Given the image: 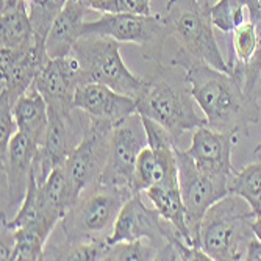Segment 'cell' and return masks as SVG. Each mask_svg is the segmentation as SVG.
<instances>
[{"label":"cell","instance_id":"52a82bcc","mask_svg":"<svg viewBox=\"0 0 261 261\" xmlns=\"http://www.w3.org/2000/svg\"><path fill=\"white\" fill-rule=\"evenodd\" d=\"M83 35H100L122 44H136L141 57L152 63L163 61L164 42L169 38L163 13H102L99 19L83 23Z\"/></svg>","mask_w":261,"mask_h":261},{"label":"cell","instance_id":"7c38bea8","mask_svg":"<svg viewBox=\"0 0 261 261\" xmlns=\"http://www.w3.org/2000/svg\"><path fill=\"white\" fill-rule=\"evenodd\" d=\"M141 238L149 240L160 253L169 243L183 236L169 221L163 219L155 208H149L142 202L141 194L136 193L124 203L116 219L113 234L108 238V244Z\"/></svg>","mask_w":261,"mask_h":261},{"label":"cell","instance_id":"8fae6325","mask_svg":"<svg viewBox=\"0 0 261 261\" xmlns=\"http://www.w3.org/2000/svg\"><path fill=\"white\" fill-rule=\"evenodd\" d=\"M113 128L108 122L91 119L79 146L66 160L63 168L75 200L86 186L99 180L108 160Z\"/></svg>","mask_w":261,"mask_h":261},{"label":"cell","instance_id":"30bf717a","mask_svg":"<svg viewBox=\"0 0 261 261\" xmlns=\"http://www.w3.org/2000/svg\"><path fill=\"white\" fill-rule=\"evenodd\" d=\"M144 147H147L146 128L141 114L135 113L113 128L108 160L99 181L116 188H128L133 191L136 160Z\"/></svg>","mask_w":261,"mask_h":261},{"label":"cell","instance_id":"2e32d148","mask_svg":"<svg viewBox=\"0 0 261 261\" xmlns=\"http://www.w3.org/2000/svg\"><path fill=\"white\" fill-rule=\"evenodd\" d=\"M2 70H0V96L14 103L36 80L39 70L49 60L45 54L39 52L36 45L23 47V49H2Z\"/></svg>","mask_w":261,"mask_h":261},{"label":"cell","instance_id":"ba28073f","mask_svg":"<svg viewBox=\"0 0 261 261\" xmlns=\"http://www.w3.org/2000/svg\"><path fill=\"white\" fill-rule=\"evenodd\" d=\"M89 122L91 117L79 108L74 111L49 108V127L33 161V174L38 185H42L52 171L64 166L82 141Z\"/></svg>","mask_w":261,"mask_h":261},{"label":"cell","instance_id":"9c48e42d","mask_svg":"<svg viewBox=\"0 0 261 261\" xmlns=\"http://www.w3.org/2000/svg\"><path fill=\"white\" fill-rule=\"evenodd\" d=\"M177 166H178V185L186 210V221L194 244L200 247V225L206 211L230 194V180L215 178L203 174L194 163V160L177 147Z\"/></svg>","mask_w":261,"mask_h":261},{"label":"cell","instance_id":"7a4b0ae2","mask_svg":"<svg viewBox=\"0 0 261 261\" xmlns=\"http://www.w3.org/2000/svg\"><path fill=\"white\" fill-rule=\"evenodd\" d=\"M194 102L185 69L163 61L155 63L153 74L144 79V86L136 97L138 113L161 124L178 146L185 132L206 125L205 116L197 114Z\"/></svg>","mask_w":261,"mask_h":261},{"label":"cell","instance_id":"74e56055","mask_svg":"<svg viewBox=\"0 0 261 261\" xmlns=\"http://www.w3.org/2000/svg\"><path fill=\"white\" fill-rule=\"evenodd\" d=\"M247 2H249V4H250V2H252V0H247ZM247 7H249V5H247Z\"/></svg>","mask_w":261,"mask_h":261},{"label":"cell","instance_id":"f546056e","mask_svg":"<svg viewBox=\"0 0 261 261\" xmlns=\"http://www.w3.org/2000/svg\"><path fill=\"white\" fill-rule=\"evenodd\" d=\"M0 130H2V139H0V146L4 153L10 144L11 138L17 133V124L13 114V105L7 99H0Z\"/></svg>","mask_w":261,"mask_h":261},{"label":"cell","instance_id":"44dd1931","mask_svg":"<svg viewBox=\"0 0 261 261\" xmlns=\"http://www.w3.org/2000/svg\"><path fill=\"white\" fill-rule=\"evenodd\" d=\"M147 197L153 203V208L160 213V216L166 221H169L185 238L189 246H194V240L191 236L186 221V210L181 199L180 186H152L146 191Z\"/></svg>","mask_w":261,"mask_h":261},{"label":"cell","instance_id":"8d00e7d4","mask_svg":"<svg viewBox=\"0 0 261 261\" xmlns=\"http://www.w3.org/2000/svg\"><path fill=\"white\" fill-rule=\"evenodd\" d=\"M25 2H27V4H29V2H32V0H25Z\"/></svg>","mask_w":261,"mask_h":261},{"label":"cell","instance_id":"484cf974","mask_svg":"<svg viewBox=\"0 0 261 261\" xmlns=\"http://www.w3.org/2000/svg\"><path fill=\"white\" fill-rule=\"evenodd\" d=\"M67 0H32L29 2V14L35 35V44L38 50L45 54V39L49 35L52 23L64 8Z\"/></svg>","mask_w":261,"mask_h":261},{"label":"cell","instance_id":"7402d4cb","mask_svg":"<svg viewBox=\"0 0 261 261\" xmlns=\"http://www.w3.org/2000/svg\"><path fill=\"white\" fill-rule=\"evenodd\" d=\"M0 42H2V49H23V47L36 45L29 5L25 0H20L13 8L2 10V14H0Z\"/></svg>","mask_w":261,"mask_h":261},{"label":"cell","instance_id":"4316f807","mask_svg":"<svg viewBox=\"0 0 261 261\" xmlns=\"http://www.w3.org/2000/svg\"><path fill=\"white\" fill-rule=\"evenodd\" d=\"M247 5V0H218L210 10L213 27L224 33H233L236 27L249 19Z\"/></svg>","mask_w":261,"mask_h":261},{"label":"cell","instance_id":"6da1fadb","mask_svg":"<svg viewBox=\"0 0 261 261\" xmlns=\"http://www.w3.org/2000/svg\"><path fill=\"white\" fill-rule=\"evenodd\" d=\"M169 63L185 69L189 89L210 128L249 136L250 127L259 122V100L247 96L230 72L191 60L178 49Z\"/></svg>","mask_w":261,"mask_h":261},{"label":"cell","instance_id":"e0dca14e","mask_svg":"<svg viewBox=\"0 0 261 261\" xmlns=\"http://www.w3.org/2000/svg\"><path fill=\"white\" fill-rule=\"evenodd\" d=\"M74 105L91 119L108 122L114 127L138 113L136 99L100 83L80 85L75 92Z\"/></svg>","mask_w":261,"mask_h":261},{"label":"cell","instance_id":"4fadbf2b","mask_svg":"<svg viewBox=\"0 0 261 261\" xmlns=\"http://www.w3.org/2000/svg\"><path fill=\"white\" fill-rule=\"evenodd\" d=\"M38 144L17 132L2 153V219H10V213L19 210L27 196L33 177V161Z\"/></svg>","mask_w":261,"mask_h":261},{"label":"cell","instance_id":"d6986e66","mask_svg":"<svg viewBox=\"0 0 261 261\" xmlns=\"http://www.w3.org/2000/svg\"><path fill=\"white\" fill-rule=\"evenodd\" d=\"M89 8L82 0H67L52 23L45 39V52L49 58H63L72 54L75 42L82 38L86 11Z\"/></svg>","mask_w":261,"mask_h":261},{"label":"cell","instance_id":"5b68a950","mask_svg":"<svg viewBox=\"0 0 261 261\" xmlns=\"http://www.w3.org/2000/svg\"><path fill=\"white\" fill-rule=\"evenodd\" d=\"M163 16L169 38L175 39L178 50L191 60L230 72V66L216 41L210 11L199 0H168Z\"/></svg>","mask_w":261,"mask_h":261},{"label":"cell","instance_id":"603a6c76","mask_svg":"<svg viewBox=\"0 0 261 261\" xmlns=\"http://www.w3.org/2000/svg\"><path fill=\"white\" fill-rule=\"evenodd\" d=\"M39 196L45 216L55 224L61 222L75 202L63 166L52 171L45 181L39 185Z\"/></svg>","mask_w":261,"mask_h":261},{"label":"cell","instance_id":"cb8c5ba5","mask_svg":"<svg viewBox=\"0 0 261 261\" xmlns=\"http://www.w3.org/2000/svg\"><path fill=\"white\" fill-rule=\"evenodd\" d=\"M255 161L236 172L230 183V193L244 197L259 215L261 208V142L253 149Z\"/></svg>","mask_w":261,"mask_h":261},{"label":"cell","instance_id":"ffe728a7","mask_svg":"<svg viewBox=\"0 0 261 261\" xmlns=\"http://www.w3.org/2000/svg\"><path fill=\"white\" fill-rule=\"evenodd\" d=\"M17 132L41 146L49 127V108L35 83L22 94L13 107Z\"/></svg>","mask_w":261,"mask_h":261},{"label":"cell","instance_id":"8992f818","mask_svg":"<svg viewBox=\"0 0 261 261\" xmlns=\"http://www.w3.org/2000/svg\"><path fill=\"white\" fill-rule=\"evenodd\" d=\"M121 44L108 36L83 35L74 45L85 83H100L133 99L139 96L144 79L136 77L121 57Z\"/></svg>","mask_w":261,"mask_h":261},{"label":"cell","instance_id":"836d02e7","mask_svg":"<svg viewBox=\"0 0 261 261\" xmlns=\"http://www.w3.org/2000/svg\"><path fill=\"white\" fill-rule=\"evenodd\" d=\"M252 230H253V234L261 241V213L256 215L255 221L252 222Z\"/></svg>","mask_w":261,"mask_h":261},{"label":"cell","instance_id":"e575fe53","mask_svg":"<svg viewBox=\"0 0 261 261\" xmlns=\"http://www.w3.org/2000/svg\"><path fill=\"white\" fill-rule=\"evenodd\" d=\"M216 2H218V0H199V4H200L205 10H208V11L213 8V5H215Z\"/></svg>","mask_w":261,"mask_h":261},{"label":"cell","instance_id":"d6a6232c","mask_svg":"<svg viewBox=\"0 0 261 261\" xmlns=\"http://www.w3.org/2000/svg\"><path fill=\"white\" fill-rule=\"evenodd\" d=\"M82 2L94 11H99V13H107V7L110 0H82Z\"/></svg>","mask_w":261,"mask_h":261},{"label":"cell","instance_id":"ac0fdd59","mask_svg":"<svg viewBox=\"0 0 261 261\" xmlns=\"http://www.w3.org/2000/svg\"><path fill=\"white\" fill-rule=\"evenodd\" d=\"M177 147L153 150L149 146L141 150L133 177V191L142 193L152 186H180L178 185V166Z\"/></svg>","mask_w":261,"mask_h":261},{"label":"cell","instance_id":"d4e9b609","mask_svg":"<svg viewBox=\"0 0 261 261\" xmlns=\"http://www.w3.org/2000/svg\"><path fill=\"white\" fill-rule=\"evenodd\" d=\"M108 241H89V243H70L63 241L44 249V259L57 261H97L105 259L108 252Z\"/></svg>","mask_w":261,"mask_h":261},{"label":"cell","instance_id":"9a60e30c","mask_svg":"<svg viewBox=\"0 0 261 261\" xmlns=\"http://www.w3.org/2000/svg\"><path fill=\"white\" fill-rule=\"evenodd\" d=\"M240 138L236 133H224L203 125L196 128L191 147L186 153L194 160L203 174L215 178H225L231 183L238 172L231 164V152Z\"/></svg>","mask_w":261,"mask_h":261},{"label":"cell","instance_id":"3957f363","mask_svg":"<svg viewBox=\"0 0 261 261\" xmlns=\"http://www.w3.org/2000/svg\"><path fill=\"white\" fill-rule=\"evenodd\" d=\"M255 210L244 197L227 194L206 211L200 225V249L215 261L244 259L246 247L255 236Z\"/></svg>","mask_w":261,"mask_h":261},{"label":"cell","instance_id":"f1b7e54d","mask_svg":"<svg viewBox=\"0 0 261 261\" xmlns=\"http://www.w3.org/2000/svg\"><path fill=\"white\" fill-rule=\"evenodd\" d=\"M141 117H142V124H144L146 135H147V146L150 149L160 150V149L178 147V144L172 138V135L166 130L161 124H158L156 121L150 119V117H147V116L141 114Z\"/></svg>","mask_w":261,"mask_h":261},{"label":"cell","instance_id":"5bb4252c","mask_svg":"<svg viewBox=\"0 0 261 261\" xmlns=\"http://www.w3.org/2000/svg\"><path fill=\"white\" fill-rule=\"evenodd\" d=\"M83 83L80 64L72 54L63 58H49L35 80V86L42 94L47 108L60 111L75 110V92Z\"/></svg>","mask_w":261,"mask_h":261},{"label":"cell","instance_id":"83f0119b","mask_svg":"<svg viewBox=\"0 0 261 261\" xmlns=\"http://www.w3.org/2000/svg\"><path fill=\"white\" fill-rule=\"evenodd\" d=\"M155 246L146 240H135V241H121L108 246L107 261H150L156 259Z\"/></svg>","mask_w":261,"mask_h":261},{"label":"cell","instance_id":"277c9868","mask_svg":"<svg viewBox=\"0 0 261 261\" xmlns=\"http://www.w3.org/2000/svg\"><path fill=\"white\" fill-rule=\"evenodd\" d=\"M136 193L128 188L103 185L86 186L61 221L64 240L70 243L108 241L124 203Z\"/></svg>","mask_w":261,"mask_h":261},{"label":"cell","instance_id":"1f68e13d","mask_svg":"<svg viewBox=\"0 0 261 261\" xmlns=\"http://www.w3.org/2000/svg\"><path fill=\"white\" fill-rule=\"evenodd\" d=\"M244 259H249V261H259L261 259V241L256 238V236H253V238L249 241V244L246 247Z\"/></svg>","mask_w":261,"mask_h":261},{"label":"cell","instance_id":"4dcf8cb0","mask_svg":"<svg viewBox=\"0 0 261 261\" xmlns=\"http://www.w3.org/2000/svg\"><path fill=\"white\" fill-rule=\"evenodd\" d=\"M152 0H110L107 13L152 14Z\"/></svg>","mask_w":261,"mask_h":261},{"label":"cell","instance_id":"d590c367","mask_svg":"<svg viewBox=\"0 0 261 261\" xmlns=\"http://www.w3.org/2000/svg\"><path fill=\"white\" fill-rule=\"evenodd\" d=\"M255 97L259 100L261 99V74L258 77V82H256V86H255Z\"/></svg>","mask_w":261,"mask_h":261},{"label":"cell","instance_id":"f35d334b","mask_svg":"<svg viewBox=\"0 0 261 261\" xmlns=\"http://www.w3.org/2000/svg\"><path fill=\"white\" fill-rule=\"evenodd\" d=\"M259 213H261V208H259Z\"/></svg>","mask_w":261,"mask_h":261}]
</instances>
